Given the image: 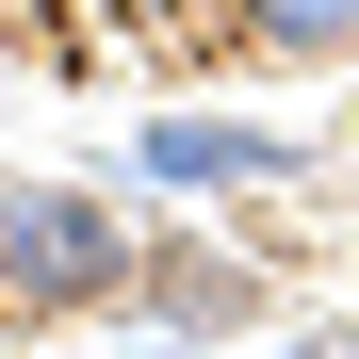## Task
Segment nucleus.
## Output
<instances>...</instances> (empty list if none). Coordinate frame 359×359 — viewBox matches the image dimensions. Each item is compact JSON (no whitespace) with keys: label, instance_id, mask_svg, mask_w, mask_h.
Masks as SVG:
<instances>
[{"label":"nucleus","instance_id":"obj_1","mask_svg":"<svg viewBox=\"0 0 359 359\" xmlns=\"http://www.w3.org/2000/svg\"><path fill=\"white\" fill-rule=\"evenodd\" d=\"M131 212L82 180H0V311H114L131 294Z\"/></svg>","mask_w":359,"mask_h":359},{"label":"nucleus","instance_id":"obj_2","mask_svg":"<svg viewBox=\"0 0 359 359\" xmlns=\"http://www.w3.org/2000/svg\"><path fill=\"white\" fill-rule=\"evenodd\" d=\"M131 294H147L180 343H212V327H262V278L229 262V245H147V262H131Z\"/></svg>","mask_w":359,"mask_h":359},{"label":"nucleus","instance_id":"obj_3","mask_svg":"<svg viewBox=\"0 0 359 359\" xmlns=\"http://www.w3.org/2000/svg\"><path fill=\"white\" fill-rule=\"evenodd\" d=\"M294 147L278 131H245V114H163L147 131V180H278Z\"/></svg>","mask_w":359,"mask_h":359},{"label":"nucleus","instance_id":"obj_4","mask_svg":"<svg viewBox=\"0 0 359 359\" xmlns=\"http://www.w3.org/2000/svg\"><path fill=\"white\" fill-rule=\"evenodd\" d=\"M262 49H359V0H245Z\"/></svg>","mask_w":359,"mask_h":359}]
</instances>
